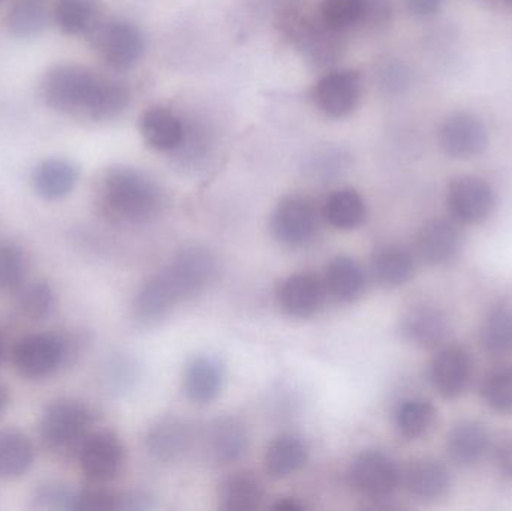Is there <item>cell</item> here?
Returning <instances> with one entry per match:
<instances>
[{"mask_svg": "<svg viewBox=\"0 0 512 511\" xmlns=\"http://www.w3.org/2000/svg\"><path fill=\"white\" fill-rule=\"evenodd\" d=\"M216 260L204 248L180 251L138 291L134 315L141 326L164 320L180 302L203 291L215 278Z\"/></svg>", "mask_w": 512, "mask_h": 511, "instance_id": "cell-1", "label": "cell"}, {"mask_svg": "<svg viewBox=\"0 0 512 511\" xmlns=\"http://www.w3.org/2000/svg\"><path fill=\"white\" fill-rule=\"evenodd\" d=\"M158 185L141 171L119 167L108 171L101 186L105 213L126 224L150 221L161 209Z\"/></svg>", "mask_w": 512, "mask_h": 511, "instance_id": "cell-2", "label": "cell"}, {"mask_svg": "<svg viewBox=\"0 0 512 511\" xmlns=\"http://www.w3.org/2000/svg\"><path fill=\"white\" fill-rule=\"evenodd\" d=\"M101 75L80 65L51 69L42 84L45 102L60 113H84Z\"/></svg>", "mask_w": 512, "mask_h": 511, "instance_id": "cell-3", "label": "cell"}, {"mask_svg": "<svg viewBox=\"0 0 512 511\" xmlns=\"http://www.w3.org/2000/svg\"><path fill=\"white\" fill-rule=\"evenodd\" d=\"M93 416L81 402L59 399L45 408L39 422V434L45 446L54 450L69 449L83 443L89 435Z\"/></svg>", "mask_w": 512, "mask_h": 511, "instance_id": "cell-4", "label": "cell"}, {"mask_svg": "<svg viewBox=\"0 0 512 511\" xmlns=\"http://www.w3.org/2000/svg\"><path fill=\"white\" fill-rule=\"evenodd\" d=\"M68 342L51 333L24 336L12 350V362L21 377L42 380L53 375L68 359Z\"/></svg>", "mask_w": 512, "mask_h": 511, "instance_id": "cell-5", "label": "cell"}, {"mask_svg": "<svg viewBox=\"0 0 512 511\" xmlns=\"http://www.w3.org/2000/svg\"><path fill=\"white\" fill-rule=\"evenodd\" d=\"M447 207L459 224H481L495 212V189L478 176L457 177L448 186Z\"/></svg>", "mask_w": 512, "mask_h": 511, "instance_id": "cell-6", "label": "cell"}, {"mask_svg": "<svg viewBox=\"0 0 512 511\" xmlns=\"http://www.w3.org/2000/svg\"><path fill=\"white\" fill-rule=\"evenodd\" d=\"M349 479L352 486L364 497L385 500L402 483V471L387 453L370 450L361 453L352 462Z\"/></svg>", "mask_w": 512, "mask_h": 511, "instance_id": "cell-7", "label": "cell"}, {"mask_svg": "<svg viewBox=\"0 0 512 511\" xmlns=\"http://www.w3.org/2000/svg\"><path fill=\"white\" fill-rule=\"evenodd\" d=\"M78 461L81 471L90 482H110L122 470L125 449L122 441L113 432H93L80 444Z\"/></svg>", "mask_w": 512, "mask_h": 511, "instance_id": "cell-8", "label": "cell"}, {"mask_svg": "<svg viewBox=\"0 0 512 511\" xmlns=\"http://www.w3.org/2000/svg\"><path fill=\"white\" fill-rule=\"evenodd\" d=\"M439 146L454 159H472L483 155L489 146V131L480 117L472 113H454L442 122Z\"/></svg>", "mask_w": 512, "mask_h": 511, "instance_id": "cell-9", "label": "cell"}, {"mask_svg": "<svg viewBox=\"0 0 512 511\" xmlns=\"http://www.w3.org/2000/svg\"><path fill=\"white\" fill-rule=\"evenodd\" d=\"M474 374L471 354L460 345L441 348L429 365V383L444 399H457L468 390Z\"/></svg>", "mask_w": 512, "mask_h": 511, "instance_id": "cell-10", "label": "cell"}, {"mask_svg": "<svg viewBox=\"0 0 512 511\" xmlns=\"http://www.w3.org/2000/svg\"><path fill=\"white\" fill-rule=\"evenodd\" d=\"M96 48L107 65L126 71L143 56L144 36L128 21H110L98 30Z\"/></svg>", "mask_w": 512, "mask_h": 511, "instance_id": "cell-11", "label": "cell"}, {"mask_svg": "<svg viewBox=\"0 0 512 511\" xmlns=\"http://www.w3.org/2000/svg\"><path fill=\"white\" fill-rule=\"evenodd\" d=\"M318 216L312 201L304 197H288L274 210L271 218L273 236L283 245L300 246L312 239Z\"/></svg>", "mask_w": 512, "mask_h": 511, "instance_id": "cell-12", "label": "cell"}, {"mask_svg": "<svg viewBox=\"0 0 512 511\" xmlns=\"http://www.w3.org/2000/svg\"><path fill=\"white\" fill-rule=\"evenodd\" d=\"M463 248V234L456 221L432 219L426 222L415 239L418 258L429 266H444L456 260Z\"/></svg>", "mask_w": 512, "mask_h": 511, "instance_id": "cell-13", "label": "cell"}, {"mask_svg": "<svg viewBox=\"0 0 512 511\" xmlns=\"http://www.w3.org/2000/svg\"><path fill=\"white\" fill-rule=\"evenodd\" d=\"M450 332V318L442 309L432 305L414 306L400 320V333L405 341L421 350L441 347Z\"/></svg>", "mask_w": 512, "mask_h": 511, "instance_id": "cell-14", "label": "cell"}, {"mask_svg": "<svg viewBox=\"0 0 512 511\" xmlns=\"http://www.w3.org/2000/svg\"><path fill=\"white\" fill-rule=\"evenodd\" d=\"M361 78L351 69L330 72L315 87V101L328 116L345 117L355 110L361 98Z\"/></svg>", "mask_w": 512, "mask_h": 511, "instance_id": "cell-15", "label": "cell"}, {"mask_svg": "<svg viewBox=\"0 0 512 511\" xmlns=\"http://www.w3.org/2000/svg\"><path fill=\"white\" fill-rule=\"evenodd\" d=\"M325 284L310 273H297L286 278L277 291L280 309L289 317L310 318L321 309Z\"/></svg>", "mask_w": 512, "mask_h": 511, "instance_id": "cell-16", "label": "cell"}, {"mask_svg": "<svg viewBox=\"0 0 512 511\" xmlns=\"http://www.w3.org/2000/svg\"><path fill=\"white\" fill-rule=\"evenodd\" d=\"M406 491L421 501L444 498L451 488V473L447 465L435 458H418L409 462L402 473Z\"/></svg>", "mask_w": 512, "mask_h": 511, "instance_id": "cell-17", "label": "cell"}, {"mask_svg": "<svg viewBox=\"0 0 512 511\" xmlns=\"http://www.w3.org/2000/svg\"><path fill=\"white\" fill-rule=\"evenodd\" d=\"M224 366L210 356H198L188 363L183 375L186 398L198 405L210 404L218 399L224 387Z\"/></svg>", "mask_w": 512, "mask_h": 511, "instance_id": "cell-18", "label": "cell"}, {"mask_svg": "<svg viewBox=\"0 0 512 511\" xmlns=\"http://www.w3.org/2000/svg\"><path fill=\"white\" fill-rule=\"evenodd\" d=\"M489 431L477 420H462L448 432L447 453L459 467L478 464L490 450Z\"/></svg>", "mask_w": 512, "mask_h": 511, "instance_id": "cell-19", "label": "cell"}, {"mask_svg": "<svg viewBox=\"0 0 512 511\" xmlns=\"http://www.w3.org/2000/svg\"><path fill=\"white\" fill-rule=\"evenodd\" d=\"M248 449V431L236 417L216 419L207 432V450L218 464L239 461Z\"/></svg>", "mask_w": 512, "mask_h": 511, "instance_id": "cell-20", "label": "cell"}, {"mask_svg": "<svg viewBox=\"0 0 512 511\" xmlns=\"http://www.w3.org/2000/svg\"><path fill=\"white\" fill-rule=\"evenodd\" d=\"M147 450L162 462L176 461L192 443L191 426L179 417H165L147 434Z\"/></svg>", "mask_w": 512, "mask_h": 511, "instance_id": "cell-21", "label": "cell"}, {"mask_svg": "<svg viewBox=\"0 0 512 511\" xmlns=\"http://www.w3.org/2000/svg\"><path fill=\"white\" fill-rule=\"evenodd\" d=\"M77 182V167L66 159H47L33 171V188L44 200H62L74 191Z\"/></svg>", "mask_w": 512, "mask_h": 511, "instance_id": "cell-22", "label": "cell"}, {"mask_svg": "<svg viewBox=\"0 0 512 511\" xmlns=\"http://www.w3.org/2000/svg\"><path fill=\"white\" fill-rule=\"evenodd\" d=\"M309 449L303 438L294 434H283L274 438L265 452V470L273 479L292 476L306 465Z\"/></svg>", "mask_w": 512, "mask_h": 511, "instance_id": "cell-23", "label": "cell"}, {"mask_svg": "<svg viewBox=\"0 0 512 511\" xmlns=\"http://www.w3.org/2000/svg\"><path fill=\"white\" fill-rule=\"evenodd\" d=\"M372 275L381 287H402L415 273V258L402 246H382L372 257Z\"/></svg>", "mask_w": 512, "mask_h": 511, "instance_id": "cell-24", "label": "cell"}, {"mask_svg": "<svg viewBox=\"0 0 512 511\" xmlns=\"http://www.w3.org/2000/svg\"><path fill=\"white\" fill-rule=\"evenodd\" d=\"M141 134L153 149L168 152L182 144L185 137L182 120L167 108H150L141 117Z\"/></svg>", "mask_w": 512, "mask_h": 511, "instance_id": "cell-25", "label": "cell"}, {"mask_svg": "<svg viewBox=\"0 0 512 511\" xmlns=\"http://www.w3.org/2000/svg\"><path fill=\"white\" fill-rule=\"evenodd\" d=\"M35 449L23 432L15 429L0 431V479L14 480L32 468Z\"/></svg>", "mask_w": 512, "mask_h": 511, "instance_id": "cell-26", "label": "cell"}, {"mask_svg": "<svg viewBox=\"0 0 512 511\" xmlns=\"http://www.w3.org/2000/svg\"><path fill=\"white\" fill-rule=\"evenodd\" d=\"M324 284L334 299L348 303L363 293L366 275L354 258L337 257L328 264Z\"/></svg>", "mask_w": 512, "mask_h": 511, "instance_id": "cell-27", "label": "cell"}, {"mask_svg": "<svg viewBox=\"0 0 512 511\" xmlns=\"http://www.w3.org/2000/svg\"><path fill=\"white\" fill-rule=\"evenodd\" d=\"M264 500V486L252 473H237L228 477L219 489V506L227 511L258 509Z\"/></svg>", "mask_w": 512, "mask_h": 511, "instance_id": "cell-28", "label": "cell"}, {"mask_svg": "<svg viewBox=\"0 0 512 511\" xmlns=\"http://www.w3.org/2000/svg\"><path fill=\"white\" fill-rule=\"evenodd\" d=\"M367 207L354 189L334 191L325 201L324 216L337 230H354L366 221Z\"/></svg>", "mask_w": 512, "mask_h": 511, "instance_id": "cell-29", "label": "cell"}, {"mask_svg": "<svg viewBox=\"0 0 512 511\" xmlns=\"http://www.w3.org/2000/svg\"><path fill=\"white\" fill-rule=\"evenodd\" d=\"M435 405L426 398H409L403 401L394 414V422L400 437L405 440H420L429 434L436 422Z\"/></svg>", "mask_w": 512, "mask_h": 511, "instance_id": "cell-30", "label": "cell"}, {"mask_svg": "<svg viewBox=\"0 0 512 511\" xmlns=\"http://www.w3.org/2000/svg\"><path fill=\"white\" fill-rule=\"evenodd\" d=\"M129 99L131 95L125 84L111 78L99 77L95 92L87 105L86 114L93 120L114 119L125 111Z\"/></svg>", "mask_w": 512, "mask_h": 511, "instance_id": "cell-31", "label": "cell"}, {"mask_svg": "<svg viewBox=\"0 0 512 511\" xmlns=\"http://www.w3.org/2000/svg\"><path fill=\"white\" fill-rule=\"evenodd\" d=\"M99 6L96 0H59L54 8L57 26L66 35H83L96 24Z\"/></svg>", "mask_w": 512, "mask_h": 511, "instance_id": "cell-32", "label": "cell"}, {"mask_svg": "<svg viewBox=\"0 0 512 511\" xmlns=\"http://www.w3.org/2000/svg\"><path fill=\"white\" fill-rule=\"evenodd\" d=\"M484 350L493 356L512 353V309L499 306L484 318L480 332Z\"/></svg>", "mask_w": 512, "mask_h": 511, "instance_id": "cell-33", "label": "cell"}, {"mask_svg": "<svg viewBox=\"0 0 512 511\" xmlns=\"http://www.w3.org/2000/svg\"><path fill=\"white\" fill-rule=\"evenodd\" d=\"M481 396L495 413L512 414V365L487 372L481 384Z\"/></svg>", "mask_w": 512, "mask_h": 511, "instance_id": "cell-34", "label": "cell"}, {"mask_svg": "<svg viewBox=\"0 0 512 511\" xmlns=\"http://www.w3.org/2000/svg\"><path fill=\"white\" fill-rule=\"evenodd\" d=\"M6 23L15 36L29 38V36L38 35L45 29L48 15L44 6L36 0H18L9 9Z\"/></svg>", "mask_w": 512, "mask_h": 511, "instance_id": "cell-35", "label": "cell"}, {"mask_svg": "<svg viewBox=\"0 0 512 511\" xmlns=\"http://www.w3.org/2000/svg\"><path fill=\"white\" fill-rule=\"evenodd\" d=\"M54 305L56 297L53 288L47 282H32L18 290V309L29 320H45L54 311Z\"/></svg>", "mask_w": 512, "mask_h": 511, "instance_id": "cell-36", "label": "cell"}, {"mask_svg": "<svg viewBox=\"0 0 512 511\" xmlns=\"http://www.w3.org/2000/svg\"><path fill=\"white\" fill-rule=\"evenodd\" d=\"M27 260L20 246L0 242V294L20 290L26 281Z\"/></svg>", "mask_w": 512, "mask_h": 511, "instance_id": "cell-37", "label": "cell"}, {"mask_svg": "<svg viewBox=\"0 0 512 511\" xmlns=\"http://www.w3.org/2000/svg\"><path fill=\"white\" fill-rule=\"evenodd\" d=\"M367 0H322L321 15L331 30H345L363 20Z\"/></svg>", "mask_w": 512, "mask_h": 511, "instance_id": "cell-38", "label": "cell"}, {"mask_svg": "<svg viewBox=\"0 0 512 511\" xmlns=\"http://www.w3.org/2000/svg\"><path fill=\"white\" fill-rule=\"evenodd\" d=\"M75 492L60 483L48 482L33 492V509L47 511L74 510Z\"/></svg>", "mask_w": 512, "mask_h": 511, "instance_id": "cell-39", "label": "cell"}, {"mask_svg": "<svg viewBox=\"0 0 512 511\" xmlns=\"http://www.w3.org/2000/svg\"><path fill=\"white\" fill-rule=\"evenodd\" d=\"M110 511L119 510V495L111 494L105 489H87L75 492L74 510L72 511Z\"/></svg>", "mask_w": 512, "mask_h": 511, "instance_id": "cell-40", "label": "cell"}, {"mask_svg": "<svg viewBox=\"0 0 512 511\" xmlns=\"http://www.w3.org/2000/svg\"><path fill=\"white\" fill-rule=\"evenodd\" d=\"M490 452L498 473L512 482V431L499 432L490 443Z\"/></svg>", "mask_w": 512, "mask_h": 511, "instance_id": "cell-41", "label": "cell"}, {"mask_svg": "<svg viewBox=\"0 0 512 511\" xmlns=\"http://www.w3.org/2000/svg\"><path fill=\"white\" fill-rule=\"evenodd\" d=\"M405 5L414 17L427 20L441 11L444 0H405Z\"/></svg>", "mask_w": 512, "mask_h": 511, "instance_id": "cell-42", "label": "cell"}, {"mask_svg": "<svg viewBox=\"0 0 512 511\" xmlns=\"http://www.w3.org/2000/svg\"><path fill=\"white\" fill-rule=\"evenodd\" d=\"M150 498L141 492H129L119 495V510H147L150 509Z\"/></svg>", "mask_w": 512, "mask_h": 511, "instance_id": "cell-43", "label": "cell"}, {"mask_svg": "<svg viewBox=\"0 0 512 511\" xmlns=\"http://www.w3.org/2000/svg\"><path fill=\"white\" fill-rule=\"evenodd\" d=\"M481 6L490 11H510L512 9V0H477Z\"/></svg>", "mask_w": 512, "mask_h": 511, "instance_id": "cell-44", "label": "cell"}, {"mask_svg": "<svg viewBox=\"0 0 512 511\" xmlns=\"http://www.w3.org/2000/svg\"><path fill=\"white\" fill-rule=\"evenodd\" d=\"M274 510H285V511H300L306 509L303 503L295 500V498H282V500L277 501L273 506Z\"/></svg>", "mask_w": 512, "mask_h": 511, "instance_id": "cell-45", "label": "cell"}, {"mask_svg": "<svg viewBox=\"0 0 512 511\" xmlns=\"http://www.w3.org/2000/svg\"><path fill=\"white\" fill-rule=\"evenodd\" d=\"M8 390L5 389V387L0 384V416H2L3 411L6 410V407H8Z\"/></svg>", "mask_w": 512, "mask_h": 511, "instance_id": "cell-46", "label": "cell"}, {"mask_svg": "<svg viewBox=\"0 0 512 511\" xmlns=\"http://www.w3.org/2000/svg\"><path fill=\"white\" fill-rule=\"evenodd\" d=\"M2 353H3V351H2V344H0V360H2Z\"/></svg>", "mask_w": 512, "mask_h": 511, "instance_id": "cell-47", "label": "cell"}]
</instances>
